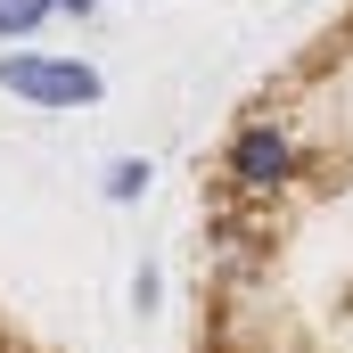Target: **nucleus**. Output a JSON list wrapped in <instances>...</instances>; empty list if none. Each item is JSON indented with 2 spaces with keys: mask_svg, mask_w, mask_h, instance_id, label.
Listing matches in <instances>:
<instances>
[{
  "mask_svg": "<svg viewBox=\"0 0 353 353\" xmlns=\"http://www.w3.org/2000/svg\"><path fill=\"white\" fill-rule=\"evenodd\" d=\"M0 90L41 115H74V107L107 99V74L90 58H58V50H0Z\"/></svg>",
  "mask_w": 353,
  "mask_h": 353,
  "instance_id": "obj_1",
  "label": "nucleus"
},
{
  "mask_svg": "<svg viewBox=\"0 0 353 353\" xmlns=\"http://www.w3.org/2000/svg\"><path fill=\"white\" fill-rule=\"evenodd\" d=\"M58 17V0H0V41H25Z\"/></svg>",
  "mask_w": 353,
  "mask_h": 353,
  "instance_id": "obj_4",
  "label": "nucleus"
},
{
  "mask_svg": "<svg viewBox=\"0 0 353 353\" xmlns=\"http://www.w3.org/2000/svg\"><path fill=\"white\" fill-rule=\"evenodd\" d=\"M148 181H157V165H148V157H115L99 189H107V205H140V197H148Z\"/></svg>",
  "mask_w": 353,
  "mask_h": 353,
  "instance_id": "obj_3",
  "label": "nucleus"
},
{
  "mask_svg": "<svg viewBox=\"0 0 353 353\" xmlns=\"http://www.w3.org/2000/svg\"><path fill=\"white\" fill-rule=\"evenodd\" d=\"M222 181H230V189H247V197L288 189V181H296V140H288V123H271V115L239 123V132H230V148H222Z\"/></svg>",
  "mask_w": 353,
  "mask_h": 353,
  "instance_id": "obj_2",
  "label": "nucleus"
},
{
  "mask_svg": "<svg viewBox=\"0 0 353 353\" xmlns=\"http://www.w3.org/2000/svg\"><path fill=\"white\" fill-rule=\"evenodd\" d=\"M132 304H140V312H157V304H165V271H157V263L132 271Z\"/></svg>",
  "mask_w": 353,
  "mask_h": 353,
  "instance_id": "obj_5",
  "label": "nucleus"
},
{
  "mask_svg": "<svg viewBox=\"0 0 353 353\" xmlns=\"http://www.w3.org/2000/svg\"><path fill=\"white\" fill-rule=\"evenodd\" d=\"M90 8H99V0H58V17H90Z\"/></svg>",
  "mask_w": 353,
  "mask_h": 353,
  "instance_id": "obj_6",
  "label": "nucleus"
}]
</instances>
